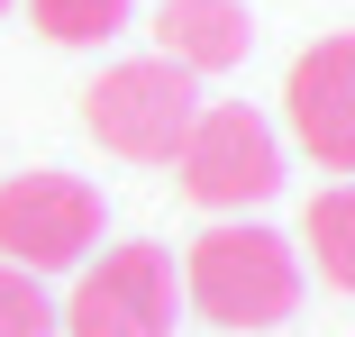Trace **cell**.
I'll use <instances>...</instances> for the list:
<instances>
[{"instance_id": "1", "label": "cell", "mask_w": 355, "mask_h": 337, "mask_svg": "<svg viewBox=\"0 0 355 337\" xmlns=\"http://www.w3.org/2000/svg\"><path fill=\"white\" fill-rule=\"evenodd\" d=\"M182 301L209 328H282L301 310V255L292 237H273L255 219H219L182 255Z\"/></svg>"}, {"instance_id": "2", "label": "cell", "mask_w": 355, "mask_h": 337, "mask_svg": "<svg viewBox=\"0 0 355 337\" xmlns=\"http://www.w3.org/2000/svg\"><path fill=\"white\" fill-rule=\"evenodd\" d=\"M55 310H64V337H173L182 264L155 237L92 246V264H73V301H55Z\"/></svg>"}, {"instance_id": "3", "label": "cell", "mask_w": 355, "mask_h": 337, "mask_svg": "<svg viewBox=\"0 0 355 337\" xmlns=\"http://www.w3.org/2000/svg\"><path fill=\"white\" fill-rule=\"evenodd\" d=\"M191 119H200V83L182 64H164V55H128L83 92V128L128 164H173Z\"/></svg>"}, {"instance_id": "4", "label": "cell", "mask_w": 355, "mask_h": 337, "mask_svg": "<svg viewBox=\"0 0 355 337\" xmlns=\"http://www.w3.org/2000/svg\"><path fill=\"white\" fill-rule=\"evenodd\" d=\"M101 228H110V210H101V191L83 173L37 164V173H10V182H0V264H19V274H37V283L92 264Z\"/></svg>"}, {"instance_id": "5", "label": "cell", "mask_w": 355, "mask_h": 337, "mask_svg": "<svg viewBox=\"0 0 355 337\" xmlns=\"http://www.w3.org/2000/svg\"><path fill=\"white\" fill-rule=\"evenodd\" d=\"M173 173H182V191L200 200V210L237 219V210H255V200L282 191V137H273V119H255L246 101H209L191 119Z\"/></svg>"}, {"instance_id": "6", "label": "cell", "mask_w": 355, "mask_h": 337, "mask_svg": "<svg viewBox=\"0 0 355 337\" xmlns=\"http://www.w3.org/2000/svg\"><path fill=\"white\" fill-rule=\"evenodd\" d=\"M282 119L319 173H355V28L319 37L282 74Z\"/></svg>"}, {"instance_id": "7", "label": "cell", "mask_w": 355, "mask_h": 337, "mask_svg": "<svg viewBox=\"0 0 355 337\" xmlns=\"http://www.w3.org/2000/svg\"><path fill=\"white\" fill-rule=\"evenodd\" d=\"M155 55L182 64V74H228V64L255 55V19H246V0H164L155 10Z\"/></svg>"}, {"instance_id": "8", "label": "cell", "mask_w": 355, "mask_h": 337, "mask_svg": "<svg viewBox=\"0 0 355 337\" xmlns=\"http://www.w3.org/2000/svg\"><path fill=\"white\" fill-rule=\"evenodd\" d=\"M301 255L319 264L328 292H355V182L310 191V210H301Z\"/></svg>"}, {"instance_id": "9", "label": "cell", "mask_w": 355, "mask_h": 337, "mask_svg": "<svg viewBox=\"0 0 355 337\" xmlns=\"http://www.w3.org/2000/svg\"><path fill=\"white\" fill-rule=\"evenodd\" d=\"M128 10L137 0H28L37 37H55V46H110L128 28Z\"/></svg>"}, {"instance_id": "10", "label": "cell", "mask_w": 355, "mask_h": 337, "mask_svg": "<svg viewBox=\"0 0 355 337\" xmlns=\"http://www.w3.org/2000/svg\"><path fill=\"white\" fill-rule=\"evenodd\" d=\"M0 337H64V310L46 301L37 274H19V264H0Z\"/></svg>"}, {"instance_id": "11", "label": "cell", "mask_w": 355, "mask_h": 337, "mask_svg": "<svg viewBox=\"0 0 355 337\" xmlns=\"http://www.w3.org/2000/svg\"><path fill=\"white\" fill-rule=\"evenodd\" d=\"M0 10H10V0H0Z\"/></svg>"}]
</instances>
